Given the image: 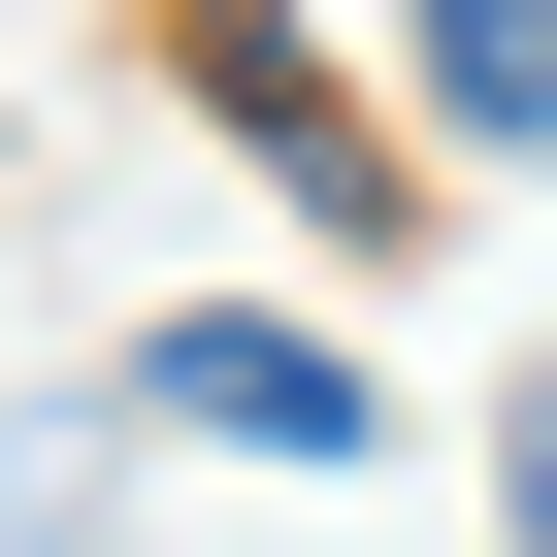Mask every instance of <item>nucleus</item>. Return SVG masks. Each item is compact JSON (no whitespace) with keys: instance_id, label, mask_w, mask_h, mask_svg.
Masks as SVG:
<instances>
[{"instance_id":"1","label":"nucleus","mask_w":557,"mask_h":557,"mask_svg":"<svg viewBox=\"0 0 557 557\" xmlns=\"http://www.w3.org/2000/svg\"><path fill=\"white\" fill-rule=\"evenodd\" d=\"M132 426H230V459H361L394 394H361L329 329H132Z\"/></svg>"},{"instance_id":"2","label":"nucleus","mask_w":557,"mask_h":557,"mask_svg":"<svg viewBox=\"0 0 557 557\" xmlns=\"http://www.w3.org/2000/svg\"><path fill=\"white\" fill-rule=\"evenodd\" d=\"M426 34V132L459 164H557V0H394Z\"/></svg>"},{"instance_id":"3","label":"nucleus","mask_w":557,"mask_h":557,"mask_svg":"<svg viewBox=\"0 0 557 557\" xmlns=\"http://www.w3.org/2000/svg\"><path fill=\"white\" fill-rule=\"evenodd\" d=\"M492 492H524V557H557V394H524V426H492Z\"/></svg>"}]
</instances>
